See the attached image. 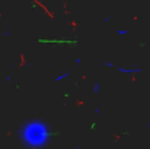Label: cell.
<instances>
[{
    "label": "cell",
    "mask_w": 150,
    "mask_h": 149,
    "mask_svg": "<svg viewBox=\"0 0 150 149\" xmlns=\"http://www.w3.org/2000/svg\"><path fill=\"white\" fill-rule=\"evenodd\" d=\"M48 138V133H47V129L45 126L40 124V123H31L25 127L23 130V139H25V143L32 146V148H40L45 143Z\"/></svg>",
    "instance_id": "6da1fadb"
}]
</instances>
